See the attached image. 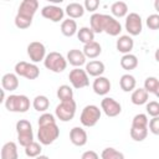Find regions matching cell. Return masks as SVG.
<instances>
[{
	"instance_id": "obj_32",
	"label": "cell",
	"mask_w": 159,
	"mask_h": 159,
	"mask_svg": "<svg viewBox=\"0 0 159 159\" xmlns=\"http://www.w3.org/2000/svg\"><path fill=\"white\" fill-rule=\"evenodd\" d=\"M101 159H125V158H124V154L122 152L117 150L116 148L108 147V148H104L102 150Z\"/></svg>"
},
{
	"instance_id": "obj_41",
	"label": "cell",
	"mask_w": 159,
	"mask_h": 159,
	"mask_svg": "<svg viewBox=\"0 0 159 159\" xmlns=\"http://www.w3.org/2000/svg\"><path fill=\"white\" fill-rule=\"evenodd\" d=\"M39 125H46V124H51V123H56V119H55V116L51 114V113H42L40 117H39V120H37Z\"/></svg>"
},
{
	"instance_id": "obj_47",
	"label": "cell",
	"mask_w": 159,
	"mask_h": 159,
	"mask_svg": "<svg viewBox=\"0 0 159 159\" xmlns=\"http://www.w3.org/2000/svg\"><path fill=\"white\" fill-rule=\"evenodd\" d=\"M154 9L159 12V0H155V1H154Z\"/></svg>"
},
{
	"instance_id": "obj_6",
	"label": "cell",
	"mask_w": 159,
	"mask_h": 159,
	"mask_svg": "<svg viewBox=\"0 0 159 159\" xmlns=\"http://www.w3.org/2000/svg\"><path fill=\"white\" fill-rule=\"evenodd\" d=\"M15 73L19 77H25L26 80H36L40 76V68L35 63L20 61L15 65Z\"/></svg>"
},
{
	"instance_id": "obj_19",
	"label": "cell",
	"mask_w": 159,
	"mask_h": 159,
	"mask_svg": "<svg viewBox=\"0 0 159 159\" xmlns=\"http://www.w3.org/2000/svg\"><path fill=\"white\" fill-rule=\"evenodd\" d=\"M1 86H2V89L5 91H9V92H12L15 89H17L19 87V76L16 73H5L2 77H1Z\"/></svg>"
},
{
	"instance_id": "obj_4",
	"label": "cell",
	"mask_w": 159,
	"mask_h": 159,
	"mask_svg": "<svg viewBox=\"0 0 159 159\" xmlns=\"http://www.w3.org/2000/svg\"><path fill=\"white\" fill-rule=\"evenodd\" d=\"M101 114H102V112H101L99 107H97L94 104H87L82 109L81 116H80L81 124L87 128L94 127L98 123V120L101 119Z\"/></svg>"
},
{
	"instance_id": "obj_18",
	"label": "cell",
	"mask_w": 159,
	"mask_h": 159,
	"mask_svg": "<svg viewBox=\"0 0 159 159\" xmlns=\"http://www.w3.org/2000/svg\"><path fill=\"white\" fill-rule=\"evenodd\" d=\"M116 47L118 52H122L123 55L130 53V51L134 47V41L132 39V36L129 35H122L118 37L117 42H116Z\"/></svg>"
},
{
	"instance_id": "obj_16",
	"label": "cell",
	"mask_w": 159,
	"mask_h": 159,
	"mask_svg": "<svg viewBox=\"0 0 159 159\" xmlns=\"http://www.w3.org/2000/svg\"><path fill=\"white\" fill-rule=\"evenodd\" d=\"M66 58H67V62L70 63V65H72L75 68L76 67H81V66H86V60H87V57L84 56V53H83V51H81V50H77V48H73V50H70L68 52H67V56H66Z\"/></svg>"
},
{
	"instance_id": "obj_29",
	"label": "cell",
	"mask_w": 159,
	"mask_h": 159,
	"mask_svg": "<svg viewBox=\"0 0 159 159\" xmlns=\"http://www.w3.org/2000/svg\"><path fill=\"white\" fill-rule=\"evenodd\" d=\"M77 37H78V40L83 45H86V43H89V42H93L94 41V32H93V30L91 27L83 26V27H81L78 30Z\"/></svg>"
},
{
	"instance_id": "obj_23",
	"label": "cell",
	"mask_w": 159,
	"mask_h": 159,
	"mask_svg": "<svg viewBox=\"0 0 159 159\" xmlns=\"http://www.w3.org/2000/svg\"><path fill=\"white\" fill-rule=\"evenodd\" d=\"M148 98H149V93L143 88H137L132 92L130 96V101L135 106H142V104H147L148 103Z\"/></svg>"
},
{
	"instance_id": "obj_39",
	"label": "cell",
	"mask_w": 159,
	"mask_h": 159,
	"mask_svg": "<svg viewBox=\"0 0 159 159\" xmlns=\"http://www.w3.org/2000/svg\"><path fill=\"white\" fill-rule=\"evenodd\" d=\"M147 114H149L152 118L153 117H159V103L157 101H150L145 106Z\"/></svg>"
},
{
	"instance_id": "obj_1",
	"label": "cell",
	"mask_w": 159,
	"mask_h": 159,
	"mask_svg": "<svg viewBox=\"0 0 159 159\" xmlns=\"http://www.w3.org/2000/svg\"><path fill=\"white\" fill-rule=\"evenodd\" d=\"M5 108L14 113H25L30 109V99L25 94H10L5 101Z\"/></svg>"
},
{
	"instance_id": "obj_33",
	"label": "cell",
	"mask_w": 159,
	"mask_h": 159,
	"mask_svg": "<svg viewBox=\"0 0 159 159\" xmlns=\"http://www.w3.org/2000/svg\"><path fill=\"white\" fill-rule=\"evenodd\" d=\"M17 142L24 148L27 147L29 144H31L34 142V132H32V129H29V130H24V132L17 133Z\"/></svg>"
},
{
	"instance_id": "obj_3",
	"label": "cell",
	"mask_w": 159,
	"mask_h": 159,
	"mask_svg": "<svg viewBox=\"0 0 159 159\" xmlns=\"http://www.w3.org/2000/svg\"><path fill=\"white\" fill-rule=\"evenodd\" d=\"M58 137H60V128L56 123H51V124H46V125H39L37 139L42 145L52 144Z\"/></svg>"
},
{
	"instance_id": "obj_8",
	"label": "cell",
	"mask_w": 159,
	"mask_h": 159,
	"mask_svg": "<svg viewBox=\"0 0 159 159\" xmlns=\"http://www.w3.org/2000/svg\"><path fill=\"white\" fill-rule=\"evenodd\" d=\"M124 27L127 30V32L129 34V36H137L142 32L143 30V22H142V17L137 12H129L125 16V24Z\"/></svg>"
},
{
	"instance_id": "obj_24",
	"label": "cell",
	"mask_w": 159,
	"mask_h": 159,
	"mask_svg": "<svg viewBox=\"0 0 159 159\" xmlns=\"http://www.w3.org/2000/svg\"><path fill=\"white\" fill-rule=\"evenodd\" d=\"M61 32L62 35L67 36V37H72L73 35H76L78 32L77 29V22L73 19H66L61 22Z\"/></svg>"
},
{
	"instance_id": "obj_5",
	"label": "cell",
	"mask_w": 159,
	"mask_h": 159,
	"mask_svg": "<svg viewBox=\"0 0 159 159\" xmlns=\"http://www.w3.org/2000/svg\"><path fill=\"white\" fill-rule=\"evenodd\" d=\"M76 109H77V104H76L75 99L63 101L56 106L55 116L61 122H70L71 119H73V117L76 114Z\"/></svg>"
},
{
	"instance_id": "obj_36",
	"label": "cell",
	"mask_w": 159,
	"mask_h": 159,
	"mask_svg": "<svg viewBox=\"0 0 159 159\" xmlns=\"http://www.w3.org/2000/svg\"><path fill=\"white\" fill-rule=\"evenodd\" d=\"M149 119L148 116L144 113H138L132 119V127H139V128H148Z\"/></svg>"
},
{
	"instance_id": "obj_44",
	"label": "cell",
	"mask_w": 159,
	"mask_h": 159,
	"mask_svg": "<svg viewBox=\"0 0 159 159\" xmlns=\"http://www.w3.org/2000/svg\"><path fill=\"white\" fill-rule=\"evenodd\" d=\"M83 6H84V10H87V11L94 14V11H96V10L98 9V6H99V1H98V0H86V1L83 2Z\"/></svg>"
},
{
	"instance_id": "obj_10",
	"label": "cell",
	"mask_w": 159,
	"mask_h": 159,
	"mask_svg": "<svg viewBox=\"0 0 159 159\" xmlns=\"http://www.w3.org/2000/svg\"><path fill=\"white\" fill-rule=\"evenodd\" d=\"M101 109L107 117H117L122 112V106L112 97H104L101 101Z\"/></svg>"
},
{
	"instance_id": "obj_15",
	"label": "cell",
	"mask_w": 159,
	"mask_h": 159,
	"mask_svg": "<svg viewBox=\"0 0 159 159\" xmlns=\"http://www.w3.org/2000/svg\"><path fill=\"white\" fill-rule=\"evenodd\" d=\"M111 81L104 77V76H101V77H97L93 83H92V88H93V92L98 96H106L109 91H111Z\"/></svg>"
},
{
	"instance_id": "obj_20",
	"label": "cell",
	"mask_w": 159,
	"mask_h": 159,
	"mask_svg": "<svg viewBox=\"0 0 159 159\" xmlns=\"http://www.w3.org/2000/svg\"><path fill=\"white\" fill-rule=\"evenodd\" d=\"M84 11L86 10L83 4H80V2H70L65 9V12L68 15V19H73V20L82 17Z\"/></svg>"
},
{
	"instance_id": "obj_43",
	"label": "cell",
	"mask_w": 159,
	"mask_h": 159,
	"mask_svg": "<svg viewBox=\"0 0 159 159\" xmlns=\"http://www.w3.org/2000/svg\"><path fill=\"white\" fill-rule=\"evenodd\" d=\"M29 129H32V125L29 120L26 119H20L16 122V132L20 133V132H24V130H29Z\"/></svg>"
},
{
	"instance_id": "obj_12",
	"label": "cell",
	"mask_w": 159,
	"mask_h": 159,
	"mask_svg": "<svg viewBox=\"0 0 159 159\" xmlns=\"http://www.w3.org/2000/svg\"><path fill=\"white\" fill-rule=\"evenodd\" d=\"M109 17H111V15H106V14H99V12L92 14L89 17V25H91V29L93 30V32L94 34L104 32Z\"/></svg>"
},
{
	"instance_id": "obj_42",
	"label": "cell",
	"mask_w": 159,
	"mask_h": 159,
	"mask_svg": "<svg viewBox=\"0 0 159 159\" xmlns=\"http://www.w3.org/2000/svg\"><path fill=\"white\" fill-rule=\"evenodd\" d=\"M148 129H149L153 134L159 135V117H153V118L149 120Z\"/></svg>"
},
{
	"instance_id": "obj_30",
	"label": "cell",
	"mask_w": 159,
	"mask_h": 159,
	"mask_svg": "<svg viewBox=\"0 0 159 159\" xmlns=\"http://www.w3.org/2000/svg\"><path fill=\"white\" fill-rule=\"evenodd\" d=\"M32 107H34L35 111L45 113L50 107V101H48V98L46 96H42V94L36 96L34 98V101H32Z\"/></svg>"
},
{
	"instance_id": "obj_28",
	"label": "cell",
	"mask_w": 159,
	"mask_h": 159,
	"mask_svg": "<svg viewBox=\"0 0 159 159\" xmlns=\"http://www.w3.org/2000/svg\"><path fill=\"white\" fill-rule=\"evenodd\" d=\"M104 32L108 34L109 36H118L122 32V25H120V22L116 17L111 16L109 20H108V24L106 26Z\"/></svg>"
},
{
	"instance_id": "obj_17",
	"label": "cell",
	"mask_w": 159,
	"mask_h": 159,
	"mask_svg": "<svg viewBox=\"0 0 159 159\" xmlns=\"http://www.w3.org/2000/svg\"><path fill=\"white\" fill-rule=\"evenodd\" d=\"M84 70H86V72H87L88 76H92V77H96L97 78V77H101L104 73L106 67H104V63L102 61H99V60H92V61H89V62L86 63Z\"/></svg>"
},
{
	"instance_id": "obj_45",
	"label": "cell",
	"mask_w": 159,
	"mask_h": 159,
	"mask_svg": "<svg viewBox=\"0 0 159 159\" xmlns=\"http://www.w3.org/2000/svg\"><path fill=\"white\" fill-rule=\"evenodd\" d=\"M81 159H99V155L94 150H86L81 155Z\"/></svg>"
},
{
	"instance_id": "obj_14",
	"label": "cell",
	"mask_w": 159,
	"mask_h": 159,
	"mask_svg": "<svg viewBox=\"0 0 159 159\" xmlns=\"http://www.w3.org/2000/svg\"><path fill=\"white\" fill-rule=\"evenodd\" d=\"M70 140L76 147H83L88 140L87 132L82 127H73L70 130Z\"/></svg>"
},
{
	"instance_id": "obj_7",
	"label": "cell",
	"mask_w": 159,
	"mask_h": 159,
	"mask_svg": "<svg viewBox=\"0 0 159 159\" xmlns=\"http://www.w3.org/2000/svg\"><path fill=\"white\" fill-rule=\"evenodd\" d=\"M68 80H70V83L72 84V87L76 89H81V88L89 86L88 75H87L86 70H82L81 67H76V68L71 70V72L68 75Z\"/></svg>"
},
{
	"instance_id": "obj_34",
	"label": "cell",
	"mask_w": 159,
	"mask_h": 159,
	"mask_svg": "<svg viewBox=\"0 0 159 159\" xmlns=\"http://www.w3.org/2000/svg\"><path fill=\"white\" fill-rule=\"evenodd\" d=\"M130 138L135 142H143L148 135V128H139V127H130Z\"/></svg>"
},
{
	"instance_id": "obj_35",
	"label": "cell",
	"mask_w": 159,
	"mask_h": 159,
	"mask_svg": "<svg viewBox=\"0 0 159 159\" xmlns=\"http://www.w3.org/2000/svg\"><path fill=\"white\" fill-rule=\"evenodd\" d=\"M41 143L37 142H32L31 144H29L27 147H25V154L29 158H37L39 155H41Z\"/></svg>"
},
{
	"instance_id": "obj_31",
	"label": "cell",
	"mask_w": 159,
	"mask_h": 159,
	"mask_svg": "<svg viewBox=\"0 0 159 159\" xmlns=\"http://www.w3.org/2000/svg\"><path fill=\"white\" fill-rule=\"evenodd\" d=\"M56 96L57 98L63 102V101H70V99H73V89L71 86L68 84H62L57 88V92H56Z\"/></svg>"
},
{
	"instance_id": "obj_49",
	"label": "cell",
	"mask_w": 159,
	"mask_h": 159,
	"mask_svg": "<svg viewBox=\"0 0 159 159\" xmlns=\"http://www.w3.org/2000/svg\"><path fill=\"white\" fill-rule=\"evenodd\" d=\"M158 98H159V83H158V87H157V91H155V93H154Z\"/></svg>"
},
{
	"instance_id": "obj_9",
	"label": "cell",
	"mask_w": 159,
	"mask_h": 159,
	"mask_svg": "<svg viewBox=\"0 0 159 159\" xmlns=\"http://www.w3.org/2000/svg\"><path fill=\"white\" fill-rule=\"evenodd\" d=\"M27 56L34 63H37L40 61H45V57L47 56L46 53V47L42 42L40 41H32L27 45Z\"/></svg>"
},
{
	"instance_id": "obj_13",
	"label": "cell",
	"mask_w": 159,
	"mask_h": 159,
	"mask_svg": "<svg viewBox=\"0 0 159 159\" xmlns=\"http://www.w3.org/2000/svg\"><path fill=\"white\" fill-rule=\"evenodd\" d=\"M37 9H39L37 0H24L19 5V10H17L16 15H20V16H24L27 19H32L34 15L36 14Z\"/></svg>"
},
{
	"instance_id": "obj_48",
	"label": "cell",
	"mask_w": 159,
	"mask_h": 159,
	"mask_svg": "<svg viewBox=\"0 0 159 159\" xmlns=\"http://www.w3.org/2000/svg\"><path fill=\"white\" fill-rule=\"evenodd\" d=\"M35 159H50V158H48L47 155H42V154H41V155H39L37 158H35Z\"/></svg>"
},
{
	"instance_id": "obj_37",
	"label": "cell",
	"mask_w": 159,
	"mask_h": 159,
	"mask_svg": "<svg viewBox=\"0 0 159 159\" xmlns=\"http://www.w3.org/2000/svg\"><path fill=\"white\" fill-rule=\"evenodd\" d=\"M158 83H159V80L157 77H153V76L152 77H147L145 81H144V89L148 93H155Z\"/></svg>"
},
{
	"instance_id": "obj_21",
	"label": "cell",
	"mask_w": 159,
	"mask_h": 159,
	"mask_svg": "<svg viewBox=\"0 0 159 159\" xmlns=\"http://www.w3.org/2000/svg\"><path fill=\"white\" fill-rule=\"evenodd\" d=\"M83 53L87 58H96L98 57L101 53H102V46L99 45V42L97 41H93V42H89V43H86L83 45Z\"/></svg>"
},
{
	"instance_id": "obj_40",
	"label": "cell",
	"mask_w": 159,
	"mask_h": 159,
	"mask_svg": "<svg viewBox=\"0 0 159 159\" xmlns=\"http://www.w3.org/2000/svg\"><path fill=\"white\" fill-rule=\"evenodd\" d=\"M147 26L150 30H159V14H152L145 20Z\"/></svg>"
},
{
	"instance_id": "obj_46",
	"label": "cell",
	"mask_w": 159,
	"mask_h": 159,
	"mask_svg": "<svg viewBox=\"0 0 159 159\" xmlns=\"http://www.w3.org/2000/svg\"><path fill=\"white\" fill-rule=\"evenodd\" d=\"M154 58H155V61L157 62H159V47L155 50V52H154Z\"/></svg>"
},
{
	"instance_id": "obj_26",
	"label": "cell",
	"mask_w": 159,
	"mask_h": 159,
	"mask_svg": "<svg viewBox=\"0 0 159 159\" xmlns=\"http://www.w3.org/2000/svg\"><path fill=\"white\" fill-rule=\"evenodd\" d=\"M119 86L120 88L124 91V92H132L135 89V86H137V81L134 78V76L129 75V73H125L120 77L119 80Z\"/></svg>"
},
{
	"instance_id": "obj_11",
	"label": "cell",
	"mask_w": 159,
	"mask_h": 159,
	"mask_svg": "<svg viewBox=\"0 0 159 159\" xmlns=\"http://www.w3.org/2000/svg\"><path fill=\"white\" fill-rule=\"evenodd\" d=\"M41 15H42V17H45L52 22H60V21H63L65 10L56 5H46L41 10Z\"/></svg>"
},
{
	"instance_id": "obj_25",
	"label": "cell",
	"mask_w": 159,
	"mask_h": 159,
	"mask_svg": "<svg viewBox=\"0 0 159 159\" xmlns=\"http://www.w3.org/2000/svg\"><path fill=\"white\" fill-rule=\"evenodd\" d=\"M119 63H120V67L123 70L132 71V70L137 68V66H138V57L135 55H133V53H127V55L122 56Z\"/></svg>"
},
{
	"instance_id": "obj_27",
	"label": "cell",
	"mask_w": 159,
	"mask_h": 159,
	"mask_svg": "<svg viewBox=\"0 0 159 159\" xmlns=\"http://www.w3.org/2000/svg\"><path fill=\"white\" fill-rule=\"evenodd\" d=\"M111 12L113 17H124L128 15V5L124 1H116L111 6Z\"/></svg>"
},
{
	"instance_id": "obj_2",
	"label": "cell",
	"mask_w": 159,
	"mask_h": 159,
	"mask_svg": "<svg viewBox=\"0 0 159 159\" xmlns=\"http://www.w3.org/2000/svg\"><path fill=\"white\" fill-rule=\"evenodd\" d=\"M67 58L60 53V52H56V51H52L50 53H47V56L45 57V61H43V65L47 70H50L51 72H55V73H61L66 70L67 67Z\"/></svg>"
},
{
	"instance_id": "obj_22",
	"label": "cell",
	"mask_w": 159,
	"mask_h": 159,
	"mask_svg": "<svg viewBox=\"0 0 159 159\" xmlns=\"http://www.w3.org/2000/svg\"><path fill=\"white\" fill-rule=\"evenodd\" d=\"M1 159H19L17 145L15 142H7L1 148Z\"/></svg>"
},
{
	"instance_id": "obj_38",
	"label": "cell",
	"mask_w": 159,
	"mask_h": 159,
	"mask_svg": "<svg viewBox=\"0 0 159 159\" xmlns=\"http://www.w3.org/2000/svg\"><path fill=\"white\" fill-rule=\"evenodd\" d=\"M14 21H15V26L20 30H25V29L30 27L32 24V19H27V17H24L20 15H16Z\"/></svg>"
}]
</instances>
